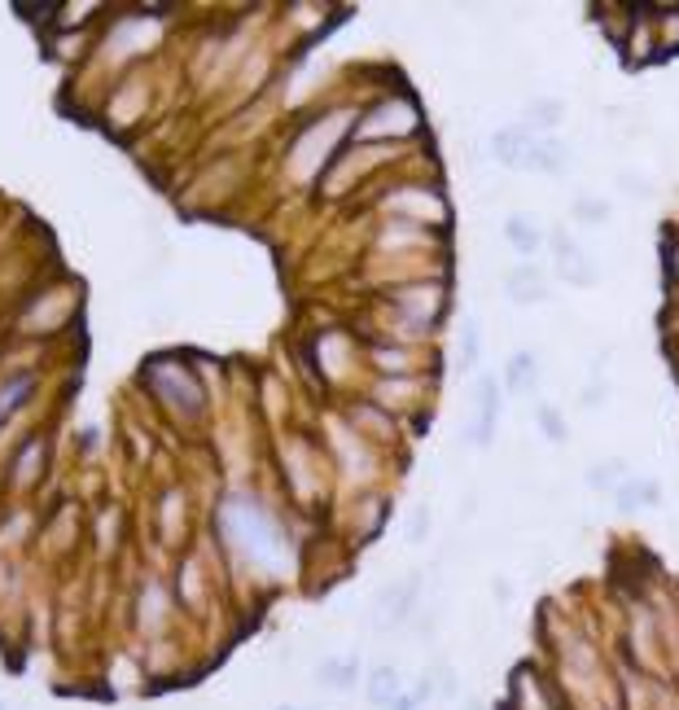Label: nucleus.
Returning <instances> with one entry per match:
<instances>
[{"instance_id": "f257e3e1", "label": "nucleus", "mask_w": 679, "mask_h": 710, "mask_svg": "<svg viewBox=\"0 0 679 710\" xmlns=\"http://www.w3.org/2000/svg\"><path fill=\"white\" fill-rule=\"evenodd\" d=\"M522 167H531V171H561V145L544 141V136H531L526 149H522Z\"/></svg>"}, {"instance_id": "f03ea898", "label": "nucleus", "mask_w": 679, "mask_h": 710, "mask_svg": "<svg viewBox=\"0 0 679 710\" xmlns=\"http://www.w3.org/2000/svg\"><path fill=\"white\" fill-rule=\"evenodd\" d=\"M35 390V377L31 373H22V377H13L4 390H0V425H4V417L13 412V408H22V399Z\"/></svg>"}, {"instance_id": "7ed1b4c3", "label": "nucleus", "mask_w": 679, "mask_h": 710, "mask_svg": "<svg viewBox=\"0 0 679 710\" xmlns=\"http://www.w3.org/2000/svg\"><path fill=\"white\" fill-rule=\"evenodd\" d=\"M504 381H509L513 390L531 386V381H535V359H531V355H517V359H509V368H504Z\"/></svg>"}, {"instance_id": "20e7f679", "label": "nucleus", "mask_w": 679, "mask_h": 710, "mask_svg": "<svg viewBox=\"0 0 679 710\" xmlns=\"http://www.w3.org/2000/svg\"><path fill=\"white\" fill-rule=\"evenodd\" d=\"M394 694H399V676H394V672H377L372 685H368V698H372L377 707H386V702H394Z\"/></svg>"}, {"instance_id": "39448f33", "label": "nucleus", "mask_w": 679, "mask_h": 710, "mask_svg": "<svg viewBox=\"0 0 679 710\" xmlns=\"http://www.w3.org/2000/svg\"><path fill=\"white\" fill-rule=\"evenodd\" d=\"M478 355H482V334H478V325L469 321V325H465V334H460V368L469 373V368L478 364Z\"/></svg>"}, {"instance_id": "423d86ee", "label": "nucleus", "mask_w": 679, "mask_h": 710, "mask_svg": "<svg viewBox=\"0 0 679 710\" xmlns=\"http://www.w3.org/2000/svg\"><path fill=\"white\" fill-rule=\"evenodd\" d=\"M504 233H509V242H513L517 251H535V246H539V233L531 229V220H509Z\"/></svg>"}, {"instance_id": "0eeeda50", "label": "nucleus", "mask_w": 679, "mask_h": 710, "mask_svg": "<svg viewBox=\"0 0 679 710\" xmlns=\"http://www.w3.org/2000/svg\"><path fill=\"white\" fill-rule=\"evenodd\" d=\"M325 685H334V689H346L350 685V676H355V663H325Z\"/></svg>"}, {"instance_id": "6e6552de", "label": "nucleus", "mask_w": 679, "mask_h": 710, "mask_svg": "<svg viewBox=\"0 0 679 710\" xmlns=\"http://www.w3.org/2000/svg\"><path fill=\"white\" fill-rule=\"evenodd\" d=\"M539 425H544V434H548V439H557V443L566 439V421H561V412H557V408H539Z\"/></svg>"}, {"instance_id": "1a4fd4ad", "label": "nucleus", "mask_w": 679, "mask_h": 710, "mask_svg": "<svg viewBox=\"0 0 679 710\" xmlns=\"http://www.w3.org/2000/svg\"><path fill=\"white\" fill-rule=\"evenodd\" d=\"M394 710H416V702L408 698V702H394Z\"/></svg>"}, {"instance_id": "9d476101", "label": "nucleus", "mask_w": 679, "mask_h": 710, "mask_svg": "<svg viewBox=\"0 0 679 710\" xmlns=\"http://www.w3.org/2000/svg\"><path fill=\"white\" fill-rule=\"evenodd\" d=\"M0 710H4V707H0Z\"/></svg>"}]
</instances>
